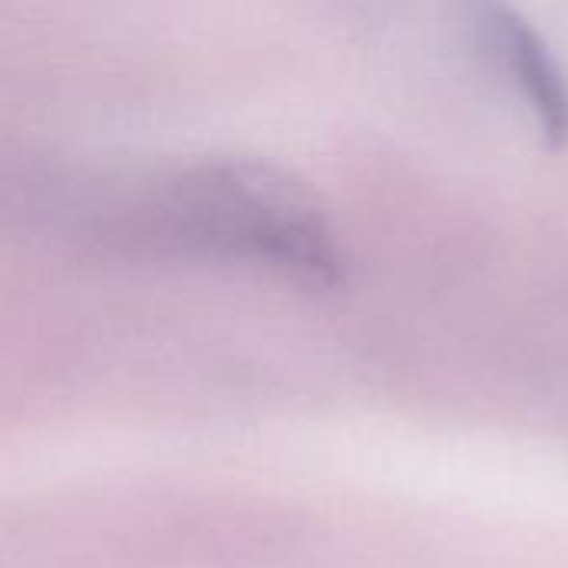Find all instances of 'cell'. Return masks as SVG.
Wrapping results in <instances>:
<instances>
[{"instance_id":"cell-1","label":"cell","mask_w":568,"mask_h":568,"mask_svg":"<svg viewBox=\"0 0 568 568\" xmlns=\"http://www.w3.org/2000/svg\"><path fill=\"white\" fill-rule=\"evenodd\" d=\"M20 186L33 213L110 253L253 266L313 290L346 270L323 203L270 163L200 160Z\"/></svg>"},{"instance_id":"cell-2","label":"cell","mask_w":568,"mask_h":568,"mask_svg":"<svg viewBox=\"0 0 568 568\" xmlns=\"http://www.w3.org/2000/svg\"><path fill=\"white\" fill-rule=\"evenodd\" d=\"M456 27L469 37L476 57L532 113L542 140H568V80L549 43L509 0H446Z\"/></svg>"}]
</instances>
